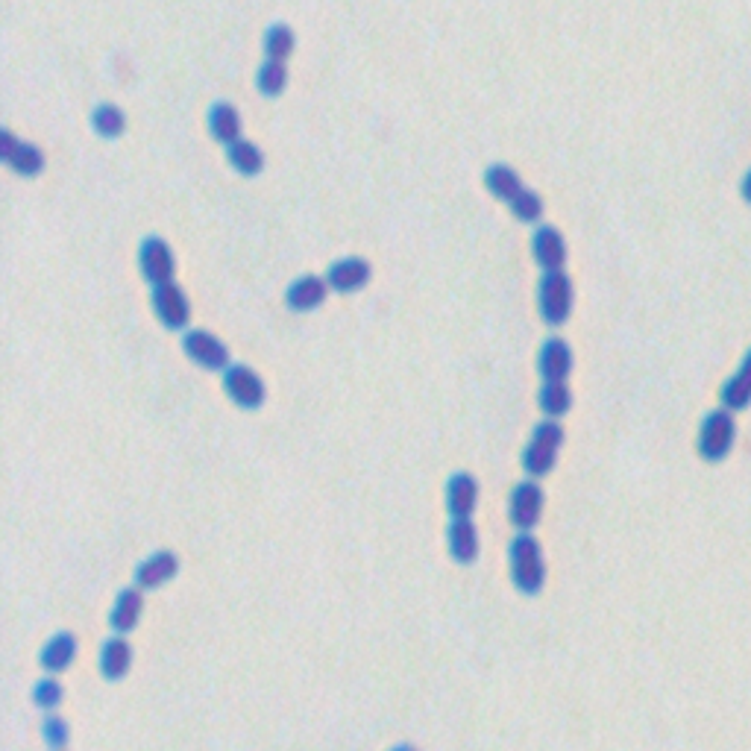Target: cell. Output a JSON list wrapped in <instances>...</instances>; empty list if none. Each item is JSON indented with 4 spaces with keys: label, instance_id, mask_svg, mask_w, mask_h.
<instances>
[{
    "label": "cell",
    "instance_id": "cell-1",
    "mask_svg": "<svg viewBox=\"0 0 751 751\" xmlns=\"http://www.w3.org/2000/svg\"><path fill=\"white\" fill-rule=\"evenodd\" d=\"M508 575L523 596H537L546 584V561L540 540L531 531H517L508 543Z\"/></svg>",
    "mask_w": 751,
    "mask_h": 751
},
{
    "label": "cell",
    "instance_id": "cell-2",
    "mask_svg": "<svg viewBox=\"0 0 751 751\" xmlns=\"http://www.w3.org/2000/svg\"><path fill=\"white\" fill-rule=\"evenodd\" d=\"M564 446V429L558 420L546 417L534 426L529 443L523 449V470L529 479H543L555 470L558 464V452Z\"/></svg>",
    "mask_w": 751,
    "mask_h": 751
},
{
    "label": "cell",
    "instance_id": "cell-3",
    "mask_svg": "<svg viewBox=\"0 0 751 751\" xmlns=\"http://www.w3.org/2000/svg\"><path fill=\"white\" fill-rule=\"evenodd\" d=\"M737 443V417L728 408H713L707 411L702 426H699V438H696V452L707 464H719L731 455Z\"/></svg>",
    "mask_w": 751,
    "mask_h": 751
},
{
    "label": "cell",
    "instance_id": "cell-4",
    "mask_svg": "<svg viewBox=\"0 0 751 751\" xmlns=\"http://www.w3.org/2000/svg\"><path fill=\"white\" fill-rule=\"evenodd\" d=\"M573 279L564 270H546L537 282V311L549 326H564L573 314Z\"/></svg>",
    "mask_w": 751,
    "mask_h": 751
},
{
    "label": "cell",
    "instance_id": "cell-5",
    "mask_svg": "<svg viewBox=\"0 0 751 751\" xmlns=\"http://www.w3.org/2000/svg\"><path fill=\"white\" fill-rule=\"evenodd\" d=\"M223 394L244 411H256L265 405V382L250 364H229L223 370Z\"/></svg>",
    "mask_w": 751,
    "mask_h": 751
},
{
    "label": "cell",
    "instance_id": "cell-6",
    "mask_svg": "<svg viewBox=\"0 0 751 751\" xmlns=\"http://www.w3.org/2000/svg\"><path fill=\"white\" fill-rule=\"evenodd\" d=\"M138 270H141L144 282H150V288L174 282L177 259H174L171 244L159 235H147L138 247Z\"/></svg>",
    "mask_w": 751,
    "mask_h": 751
},
{
    "label": "cell",
    "instance_id": "cell-7",
    "mask_svg": "<svg viewBox=\"0 0 751 751\" xmlns=\"http://www.w3.org/2000/svg\"><path fill=\"white\" fill-rule=\"evenodd\" d=\"M543 502V487L537 485V479L517 482L508 493V523L517 531H531L540 523Z\"/></svg>",
    "mask_w": 751,
    "mask_h": 751
},
{
    "label": "cell",
    "instance_id": "cell-8",
    "mask_svg": "<svg viewBox=\"0 0 751 751\" xmlns=\"http://www.w3.org/2000/svg\"><path fill=\"white\" fill-rule=\"evenodd\" d=\"M182 353L188 355L197 367L212 370V373H223L229 367L226 344L206 329H185L182 332Z\"/></svg>",
    "mask_w": 751,
    "mask_h": 751
},
{
    "label": "cell",
    "instance_id": "cell-9",
    "mask_svg": "<svg viewBox=\"0 0 751 751\" xmlns=\"http://www.w3.org/2000/svg\"><path fill=\"white\" fill-rule=\"evenodd\" d=\"M150 306H153V314L156 320L171 329V332H185L188 329V320H191V303L188 297L182 294L177 282H165V285H156L153 294H150Z\"/></svg>",
    "mask_w": 751,
    "mask_h": 751
},
{
    "label": "cell",
    "instance_id": "cell-10",
    "mask_svg": "<svg viewBox=\"0 0 751 751\" xmlns=\"http://www.w3.org/2000/svg\"><path fill=\"white\" fill-rule=\"evenodd\" d=\"M443 505H446V514L449 520H467L473 517L476 505H479V482L476 476L458 470L446 479L443 485Z\"/></svg>",
    "mask_w": 751,
    "mask_h": 751
},
{
    "label": "cell",
    "instance_id": "cell-11",
    "mask_svg": "<svg viewBox=\"0 0 751 751\" xmlns=\"http://www.w3.org/2000/svg\"><path fill=\"white\" fill-rule=\"evenodd\" d=\"M0 138H3V141H0V156H3V162H6L18 177L30 179L39 177V174L45 171V153H42L36 144L15 138L9 130H3Z\"/></svg>",
    "mask_w": 751,
    "mask_h": 751
},
{
    "label": "cell",
    "instance_id": "cell-12",
    "mask_svg": "<svg viewBox=\"0 0 751 751\" xmlns=\"http://www.w3.org/2000/svg\"><path fill=\"white\" fill-rule=\"evenodd\" d=\"M179 575V555L171 549H156L135 567V587L138 590H159Z\"/></svg>",
    "mask_w": 751,
    "mask_h": 751
},
{
    "label": "cell",
    "instance_id": "cell-13",
    "mask_svg": "<svg viewBox=\"0 0 751 751\" xmlns=\"http://www.w3.org/2000/svg\"><path fill=\"white\" fill-rule=\"evenodd\" d=\"M537 373L543 382H567L573 373V347L558 335L546 338L537 350Z\"/></svg>",
    "mask_w": 751,
    "mask_h": 751
},
{
    "label": "cell",
    "instance_id": "cell-14",
    "mask_svg": "<svg viewBox=\"0 0 751 751\" xmlns=\"http://www.w3.org/2000/svg\"><path fill=\"white\" fill-rule=\"evenodd\" d=\"M531 256L537 267L546 270H564V262H567V244H564V235L549 226V223H540L534 232H531Z\"/></svg>",
    "mask_w": 751,
    "mask_h": 751
},
{
    "label": "cell",
    "instance_id": "cell-15",
    "mask_svg": "<svg viewBox=\"0 0 751 751\" xmlns=\"http://www.w3.org/2000/svg\"><path fill=\"white\" fill-rule=\"evenodd\" d=\"M370 273H373V267L367 259L347 256V259H338L329 265L326 282H329V291H335V294H355L370 282Z\"/></svg>",
    "mask_w": 751,
    "mask_h": 751
},
{
    "label": "cell",
    "instance_id": "cell-16",
    "mask_svg": "<svg viewBox=\"0 0 751 751\" xmlns=\"http://www.w3.org/2000/svg\"><path fill=\"white\" fill-rule=\"evenodd\" d=\"M446 549L452 555L455 564H476L479 552H482V540H479V529L476 523L467 520H449L446 526Z\"/></svg>",
    "mask_w": 751,
    "mask_h": 751
},
{
    "label": "cell",
    "instance_id": "cell-17",
    "mask_svg": "<svg viewBox=\"0 0 751 751\" xmlns=\"http://www.w3.org/2000/svg\"><path fill=\"white\" fill-rule=\"evenodd\" d=\"M329 294V282L326 276H317V273H306V276H297L288 291H285V306L297 314H306V311H314L323 306Z\"/></svg>",
    "mask_w": 751,
    "mask_h": 751
},
{
    "label": "cell",
    "instance_id": "cell-18",
    "mask_svg": "<svg viewBox=\"0 0 751 751\" xmlns=\"http://www.w3.org/2000/svg\"><path fill=\"white\" fill-rule=\"evenodd\" d=\"M77 652H80L77 634H71V631H56L45 646H42V652H39V666L45 669L47 675H59V672H65V669L74 666Z\"/></svg>",
    "mask_w": 751,
    "mask_h": 751
},
{
    "label": "cell",
    "instance_id": "cell-19",
    "mask_svg": "<svg viewBox=\"0 0 751 751\" xmlns=\"http://www.w3.org/2000/svg\"><path fill=\"white\" fill-rule=\"evenodd\" d=\"M133 646L124 634H112L109 640H103L100 646V675L106 681H121L130 675L133 669Z\"/></svg>",
    "mask_w": 751,
    "mask_h": 751
},
{
    "label": "cell",
    "instance_id": "cell-20",
    "mask_svg": "<svg viewBox=\"0 0 751 751\" xmlns=\"http://www.w3.org/2000/svg\"><path fill=\"white\" fill-rule=\"evenodd\" d=\"M141 611H144V590L138 587H124L115 602H112V611H109V628L115 634H130L135 631V625L141 622Z\"/></svg>",
    "mask_w": 751,
    "mask_h": 751
},
{
    "label": "cell",
    "instance_id": "cell-21",
    "mask_svg": "<svg viewBox=\"0 0 751 751\" xmlns=\"http://www.w3.org/2000/svg\"><path fill=\"white\" fill-rule=\"evenodd\" d=\"M719 405L728 411H746L751 405V350L743 358V364L722 382L719 388Z\"/></svg>",
    "mask_w": 751,
    "mask_h": 751
},
{
    "label": "cell",
    "instance_id": "cell-22",
    "mask_svg": "<svg viewBox=\"0 0 751 751\" xmlns=\"http://www.w3.org/2000/svg\"><path fill=\"white\" fill-rule=\"evenodd\" d=\"M206 127H209L212 138H215L218 144H223V147H229V144H235L238 138H244V135H241V115H238V109H235L232 103H226V100H218V103L209 109Z\"/></svg>",
    "mask_w": 751,
    "mask_h": 751
},
{
    "label": "cell",
    "instance_id": "cell-23",
    "mask_svg": "<svg viewBox=\"0 0 751 751\" xmlns=\"http://www.w3.org/2000/svg\"><path fill=\"white\" fill-rule=\"evenodd\" d=\"M485 188L490 197H496V200H502V203H511L526 185H523V179H520V174H517L511 165L493 162V165H487L485 168Z\"/></svg>",
    "mask_w": 751,
    "mask_h": 751
},
{
    "label": "cell",
    "instance_id": "cell-24",
    "mask_svg": "<svg viewBox=\"0 0 751 751\" xmlns=\"http://www.w3.org/2000/svg\"><path fill=\"white\" fill-rule=\"evenodd\" d=\"M226 162L241 177H259L262 168H265V153L250 138H238L235 144L226 147Z\"/></svg>",
    "mask_w": 751,
    "mask_h": 751
},
{
    "label": "cell",
    "instance_id": "cell-25",
    "mask_svg": "<svg viewBox=\"0 0 751 751\" xmlns=\"http://www.w3.org/2000/svg\"><path fill=\"white\" fill-rule=\"evenodd\" d=\"M537 405L546 417L558 420L573 408V391L567 382H543V388L537 391Z\"/></svg>",
    "mask_w": 751,
    "mask_h": 751
},
{
    "label": "cell",
    "instance_id": "cell-26",
    "mask_svg": "<svg viewBox=\"0 0 751 751\" xmlns=\"http://www.w3.org/2000/svg\"><path fill=\"white\" fill-rule=\"evenodd\" d=\"M91 130L100 135V138H118L127 130V115L121 106L115 103H100L94 112H91Z\"/></svg>",
    "mask_w": 751,
    "mask_h": 751
},
{
    "label": "cell",
    "instance_id": "cell-27",
    "mask_svg": "<svg viewBox=\"0 0 751 751\" xmlns=\"http://www.w3.org/2000/svg\"><path fill=\"white\" fill-rule=\"evenodd\" d=\"M297 47V36L288 24L276 21L270 24L265 33V59H276V62H288V56Z\"/></svg>",
    "mask_w": 751,
    "mask_h": 751
},
{
    "label": "cell",
    "instance_id": "cell-28",
    "mask_svg": "<svg viewBox=\"0 0 751 751\" xmlns=\"http://www.w3.org/2000/svg\"><path fill=\"white\" fill-rule=\"evenodd\" d=\"M288 86V68L285 62H276V59H265L256 71V89L259 94H265L267 100L279 97Z\"/></svg>",
    "mask_w": 751,
    "mask_h": 751
},
{
    "label": "cell",
    "instance_id": "cell-29",
    "mask_svg": "<svg viewBox=\"0 0 751 751\" xmlns=\"http://www.w3.org/2000/svg\"><path fill=\"white\" fill-rule=\"evenodd\" d=\"M30 699H33V705L39 707V710L53 713L56 707L62 705V699H65V687H62V681H59L56 675H45V678H39V681L33 684Z\"/></svg>",
    "mask_w": 751,
    "mask_h": 751
},
{
    "label": "cell",
    "instance_id": "cell-30",
    "mask_svg": "<svg viewBox=\"0 0 751 751\" xmlns=\"http://www.w3.org/2000/svg\"><path fill=\"white\" fill-rule=\"evenodd\" d=\"M508 209H511V215H514L517 221L537 223L540 221V215H543V200H540V194H537V191L523 188V191H520L511 203H508Z\"/></svg>",
    "mask_w": 751,
    "mask_h": 751
},
{
    "label": "cell",
    "instance_id": "cell-31",
    "mask_svg": "<svg viewBox=\"0 0 751 751\" xmlns=\"http://www.w3.org/2000/svg\"><path fill=\"white\" fill-rule=\"evenodd\" d=\"M42 740H45L47 751H68V743H71V725H68L62 716L47 713L45 722H42Z\"/></svg>",
    "mask_w": 751,
    "mask_h": 751
},
{
    "label": "cell",
    "instance_id": "cell-32",
    "mask_svg": "<svg viewBox=\"0 0 751 751\" xmlns=\"http://www.w3.org/2000/svg\"><path fill=\"white\" fill-rule=\"evenodd\" d=\"M740 197L746 200L751 206V168L746 171V177H743V182H740Z\"/></svg>",
    "mask_w": 751,
    "mask_h": 751
},
{
    "label": "cell",
    "instance_id": "cell-33",
    "mask_svg": "<svg viewBox=\"0 0 751 751\" xmlns=\"http://www.w3.org/2000/svg\"><path fill=\"white\" fill-rule=\"evenodd\" d=\"M388 751H420L414 743H397L394 749H388Z\"/></svg>",
    "mask_w": 751,
    "mask_h": 751
}]
</instances>
